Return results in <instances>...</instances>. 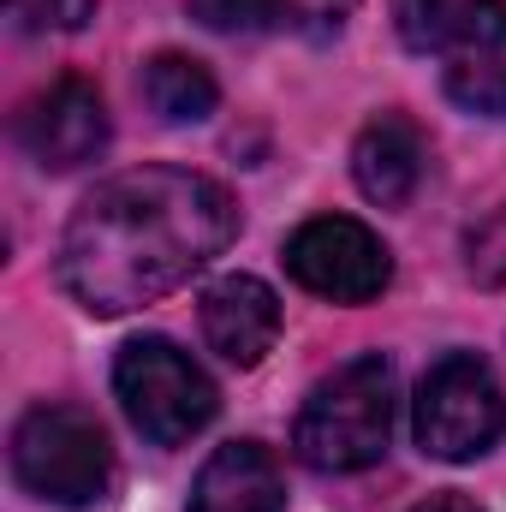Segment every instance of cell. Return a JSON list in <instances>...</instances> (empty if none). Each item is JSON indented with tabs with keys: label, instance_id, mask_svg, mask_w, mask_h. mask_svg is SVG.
Segmentation results:
<instances>
[{
	"label": "cell",
	"instance_id": "1",
	"mask_svg": "<svg viewBox=\"0 0 506 512\" xmlns=\"http://www.w3.org/2000/svg\"><path fill=\"white\" fill-rule=\"evenodd\" d=\"M239 203L197 167H131L102 179L60 233V286L90 316H131L233 245Z\"/></svg>",
	"mask_w": 506,
	"mask_h": 512
},
{
	"label": "cell",
	"instance_id": "2",
	"mask_svg": "<svg viewBox=\"0 0 506 512\" xmlns=\"http://www.w3.org/2000/svg\"><path fill=\"white\" fill-rule=\"evenodd\" d=\"M393 411H399V376L381 352H364L310 387L292 423V453L322 477L370 471L393 441Z\"/></svg>",
	"mask_w": 506,
	"mask_h": 512
},
{
	"label": "cell",
	"instance_id": "3",
	"mask_svg": "<svg viewBox=\"0 0 506 512\" xmlns=\"http://www.w3.org/2000/svg\"><path fill=\"white\" fill-rule=\"evenodd\" d=\"M12 477L54 507H90L114 483V441L84 405H36L12 429Z\"/></svg>",
	"mask_w": 506,
	"mask_h": 512
},
{
	"label": "cell",
	"instance_id": "4",
	"mask_svg": "<svg viewBox=\"0 0 506 512\" xmlns=\"http://www.w3.org/2000/svg\"><path fill=\"white\" fill-rule=\"evenodd\" d=\"M114 393L126 405L131 429L155 447H185L191 435H203L221 411V393L203 376V364L191 352H179L161 334L126 340L114 358Z\"/></svg>",
	"mask_w": 506,
	"mask_h": 512
},
{
	"label": "cell",
	"instance_id": "5",
	"mask_svg": "<svg viewBox=\"0 0 506 512\" xmlns=\"http://www.w3.org/2000/svg\"><path fill=\"white\" fill-rule=\"evenodd\" d=\"M411 435L441 465H471L506 435V393L477 352H447L429 364L411 399Z\"/></svg>",
	"mask_w": 506,
	"mask_h": 512
},
{
	"label": "cell",
	"instance_id": "6",
	"mask_svg": "<svg viewBox=\"0 0 506 512\" xmlns=\"http://www.w3.org/2000/svg\"><path fill=\"white\" fill-rule=\"evenodd\" d=\"M286 274L328 304H370L393 280V256L352 215H316L286 239Z\"/></svg>",
	"mask_w": 506,
	"mask_h": 512
},
{
	"label": "cell",
	"instance_id": "7",
	"mask_svg": "<svg viewBox=\"0 0 506 512\" xmlns=\"http://www.w3.org/2000/svg\"><path fill=\"white\" fill-rule=\"evenodd\" d=\"M18 143L42 173H72L108 149V102L90 78H60L18 108Z\"/></svg>",
	"mask_w": 506,
	"mask_h": 512
},
{
	"label": "cell",
	"instance_id": "8",
	"mask_svg": "<svg viewBox=\"0 0 506 512\" xmlns=\"http://www.w3.org/2000/svg\"><path fill=\"white\" fill-rule=\"evenodd\" d=\"M441 84L465 114L506 120V0H459L441 36Z\"/></svg>",
	"mask_w": 506,
	"mask_h": 512
},
{
	"label": "cell",
	"instance_id": "9",
	"mask_svg": "<svg viewBox=\"0 0 506 512\" xmlns=\"http://www.w3.org/2000/svg\"><path fill=\"white\" fill-rule=\"evenodd\" d=\"M203 340L233 370H256L280 340V298L256 274H221L203 292Z\"/></svg>",
	"mask_w": 506,
	"mask_h": 512
},
{
	"label": "cell",
	"instance_id": "10",
	"mask_svg": "<svg viewBox=\"0 0 506 512\" xmlns=\"http://www.w3.org/2000/svg\"><path fill=\"white\" fill-rule=\"evenodd\" d=\"M191 512H286V477L262 441H227L203 459Z\"/></svg>",
	"mask_w": 506,
	"mask_h": 512
},
{
	"label": "cell",
	"instance_id": "11",
	"mask_svg": "<svg viewBox=\"0 0 506 512\" xmlns=\"http://www.w3.org/2000/svg\"><path fill=\"white\" fill-rule=\"evenodd\" d=\"M423 161H429L423 131L411 126L405 114H376L370 126L358 131V143H352V179L381 209H405L417 197Z\"/></svg>",
	"mask_w": 506,
	"mask_h": 512
},
{
	"label": "cell",
	"instance_id": "12",
	"mask_svg": "<svg viewBox=\"0 0 506 512\" xmlns=\"http://www.w3.org/2000/svg\"><path fill=\"white\" fill-rule=\"evenodd\" d=\"M143 102L167 120V126H197L215 114L221 90H215V72L191 54H155L143 66Z\"/></svg>",
	"mask_w": 506,
	"mask_h": 512
},
{
	"label": "cell",
	"instance_id": "13",
	"mask_svg": "<svg viewBox=\"0 0 506 512\" xmlns=\"http://www.w3.org/2000/svg\"><path fill=\"white\" fill-rule=\"evenodd\" d=\"M191 12L221 36H256V30H274L280 18H292V0H191Z\"/></svg>",
	"mask_w": 506,
	"mask_h": 512
},
{
	"label": "cell",
	"instance_id": "14",
	"mask_svg": "<svg viewBox=\"0 0 506 512\" xmlns=\"http://www.w3.org/2000/svg\"><path fill=\"white\" fill-rule=\"evenodd\" d=\"M453 12H459V0H393V24H399V42H405V48H417V54L441 48V36H447Z\"/></svg>",
	"mask_w": 506,
	"mask_h": 512
},
{
	"label": "cell",
	"instance_id": "15",
	"mask_svg": "<svg viewBox=\"0 0 506 512\" xmlns=\"http://www.w3.org/2000/svg\"><path fill=\"white\" fill-rule=\"evenodd\" d=\"M96 18V0H12L18 30H84Z\"/></svg>",
	"mask_w": 506,
	"mask_h": 512
},
{
	"label": "cell",
	"instance_id": "16",
	"mask_svg": "<svg viewBox=\"0 0 506 512\" xmlns=\"http://www.w3.org/2000/svg\"><path fill=\"white\" fill-rule=\"evenodd\" d=\"M471 274L477 280H506V209H495L483 227H471Z\"/></svg>",
	"mask_w": 506,
	"mask_h": 512
},
{
	"label": "cell",
	"instance_id": "17",
	"mask_svg": "<svg viewBox=\"0 0 506 512\" xmlns=\"http://www.w3.org/2000/svg\"><path fill=\"white\" fill-rule=\"evenodd\" d=\"M411 512H483V507L465 501V495H429V501H417Z\"/></svg>",
	"mask_w": 506,
	"mask_h": 512
}]
</instances>
